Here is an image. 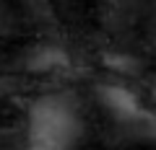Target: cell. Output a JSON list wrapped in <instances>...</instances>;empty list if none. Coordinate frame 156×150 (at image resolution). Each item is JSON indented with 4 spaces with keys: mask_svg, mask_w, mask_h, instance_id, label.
I'll use <instances>...</instances> for the list:
<instances>
[{
    "mask_svg": "<svg viewBox=\"0 0 156 150\" xmlns=\"http://www.w3.org/2000/svg\"><path fill=\"white\" fill-rule=\"evenodd\" d=\"M81 137L78 111L65 96H42L29 111L26 150H76Z\"/></svg>",
    "mask_w": 156,
    "mask_h": 150,
    "instance_id": "obj_1",
    "label": "cell"
},
{
    "mask_svg": "<svg viewBox=\"0 0 156 150\" xmlns=\"http://www.w3.org/2000/svg\"><path fill=\"white\" fill-rule=\"evenodd\" d=\"M99 101L104 104V109L109 111L115 119H120V122H143V119H148V111L140 106L138 96L133 93V91L122 88V85H101L99 88Z\"/></svg>",
    "mask_w": 156,
    "mask_h": 150,
    "instance_id": "obj_2",
    "label": "cell"
},
{
    "mask_svg": "<svg viewBox=\"0 0 156 150\" xmlns=\"http://www.w3.org/2000/svg\"><path fill=\"white\" fill-rule=\"evenodd\" d=\"M26 67L34 72H55V70L68 67V55L60 47H37L29 55Z\"/></svg>",
    "mask_w": 156,
    "mask_h": 150,
    "instance_id": "obj_3",
    "label": "cell"
},
{
    "mask_svg": "<svg viewBox=\"0 0 156 150\" xmlns=\"http://www.w3.org/2000/svg\"><path fill=\"white\" fill-rule=\"evenodd\" d=\"M104 62L112 67V70H117V72H130V70L138 67V62H135L130 55H122V52H117V55H107Z\"/></svg>",
    "mask_w": 156,
    "mask_h": 150,
    "instance_id": "obj_4",
    "label": "cell"
}]
</instances>
